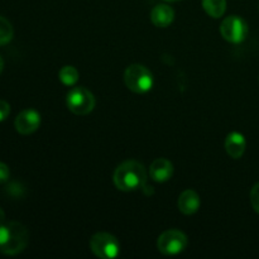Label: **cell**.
Wrapping results in <instances>:
<instances>
[{"mask_svg": "<svg viewBox=\"0 0 259 259\" xmlns=\"http://www.w3.org/2000/svg\"><path fill=\"white\" fill-rule=\"evenodd\" d=\"M29 234L27 228L18 222L0 225V253L17 255L27 248Z\"/></svg>", "mask_w": 259, "mask_h": 259, "instance_id": "cell-1", "label": "cell"}, {"mask_svg": "<svg viewBox=\"0 0 259 259\" xmlns=\"http://www.w3.org/2000/svg\"><path fill=\"white\" fill-rule=\"evenodd\" d=\"M146 181V168L137 161L123 162L114 172V184L121 191H133L143 187Z\"/></svg>", "mask_w": 259, "mask_h": 259, "instance_id": "cell-2", "label": "cell"}, {"mask_svg": "<svg viewBox=\"0 0 259 259\" xmlns=\"http://www.w3.org/2000/svg\"><path fill=\"white\" fill-rule=\"evenodd\" d=\"M124 82L126 88L136 94H146L153 86V75L144 66L131 65L124 72Z\"/></svg>", "mask_w": 259, "mask_h": 259, "instance_id": "cell-3", "label": "cell"}, {"mask_svg": "<svg viewBox=\"0 0 259 259\" xmlns=\"http://www.w3.org/2000/svg\"><path fill=\"white\" fill-rule=\"evenodd\" d=\"M90 249L96 257L111 259L118 257L120 245L118 239L109 233H96L90 239Z\"/></svg>", "mask_w": 259, "mask_h": 259, "instance_id": "cell-4", "label": "cell"}, {"mask_svg": "<svg viewBox=\"0 0 259 259\" xmlns=\"http://www.w3.org/2000/svg\"><path fill=\"white\" fill-rule=\"evenodd\" d=\"M67 108L76 115H88L95 108L93 93L85 88H73L67 94Z\"/></svg>", "mask_w": 259, "mask_h": 259, "instance_id": "cell-5", "label": "cell"}, {"mask_svg": "<svg viewBox=\"0 0 259 259\" xmlns=\"http://www.w3.org/2000/svg\"><path fill=\"white\" fill-rule=\"evenodd\" d=\"M187 237L180 230H167L162 233L157 242V248L164 255H176L187 247Z\"/></svg>", "mask_w": 259, "mask_h": 259, "instance_id": "cell-6", "label": "cell"}, {"mask_svg": "<svg viewBox=\"0 0 259 259\" xmlns=\"http://www.w3.org/2000/svg\"><path fill=\"white\" fill-rule=\"evenodd\" d=\"M220 33L230 43H242L248 35V24L238 15H232L223 20Z\"/></svg>", "mask_w": 259, "mask_h": 259, "instance_id": "cell-7", "label": "cell"}, {"mask_svg": "<svg viewBox=\"0 0 259 259\" xmlns=\"http://www.w3.org/2000/svg\"><path fill=\"white\" fill-rule=\"evenodd\" d=\"M39 125L40 115L38 111L33 110V109L23 110L22 113L18 114L14 121V126L17 129V132L23 134V136H29V134L34 133L39 128Z\"/></svg>", "mask_w": 259, "mask_h": 259, "instance_id": "cell-8", "label": "cell"}, {"mask_svg": "<svg viewBox=\"0 0 259 259\" xmlns=\"http://www.w3.org/2000/svg\"><path fill=\"white\" fill-rule=\"evenodd\" d=\"M149 174L156 182H166L174 175V164L166 158H157L151 164Z\"/></svg>", "mask_w": 259, "mask_h": 259, "instance_id": "cell-9", "label": "cell"}, {"mask_svg": "<svg viewBox=\"0 0 259 259\" xmlns=\"http://www.w3.org/2000/svg\"><path fill=\"white\" fill-rule=\"evenodd\" d=\"M175 12L171 7L166 4H159L152 9L151 20L156 27L166 28L174 22Z\"/></svg>", "mask_w": 259, "mask_h": 259, "instance_id": "cell-10", "label": "cell"}, {"mask_svg": "<svg viewBox=\"0 0 259 259\" xmlns=\"http://www.w3.org/2000/svg\"><path fill=\"white\" fill-rule=\"evenodd\" d=\"M245 147H247V142L243 134L238 133V132H233L227 137L225 141V149H227L228 154L232 158L238 159L244 154Z\"/></svg>", "mask_w": 259, "mask_h": 259, "instance_id": "cell-11", "label": "cell"}, {"mask_svg": "<svg viewBox=\"0 0 259 259\" xmlns=\"http://www.w3.org/2000/svg\"><path fill=\"white\" fill-rule=\"evenodd\" d=\"M200 196L194 190H186L179 197V209L182 214L192 215L199 210Z\"/></svg>", "mask_w": 259, "mask_h": 259, "instance_id": "cell-12", "label": "cell"}, {"mask_svg": "<svg viewBox=\"0 0 259 259\" xmlns=\"http://www.w3.org/2000/svg\"><path fill=\"white\" fill-rule=\"evenodd\" d=\"M205 12L212 18H220L227 10V0H202Z\"/></svg>", "mask_w": 259, "mask_h": 259, "instance_id": "cell-13", "label": "cell"}, {"mask_svg": "<svg viewBox=\"0 0 259 259\" xmlns=\"http://www.w3.org/2000/svg\"><path fill=\"white\" fill-rule=\"evenodd\" d=\"M58 77L62 81L63 85L73 86L78 80V72L73 66H63L60 70Z\"/></svg>", "mask_w": 259, "mask_h": 259, "instance_id": "cell-14", "label": "cell"}, {"mask_svg": "<svg viewBox=\"0 0 259 259\" xmlns=\"http://www.w3.org/2000/svg\"><path fill=\"white\" fill-rule=\"evenodd\" d=\"M14 29L7 18L0 15V46L8 45L13 39Z\"/></svg>", "mask_w": 259, "mask_h": 259, "instance_id": "cell-15", "label": "cell"}, {"mask_svg": "<svg viewBox=\"0 0 259 259\" xmlns=\"http://www.w3.org/2000/svg\"><path fill=\"white\" fill-rule=\"evenodd\" d=\"M250 202H252L253 209L259 214V182L250 190Z\"/></svg>", "mask_w": 259, "mask_h": 259, "instance_id": "cell-16", "label": "cell"}, {"mask_svg": "<svg viewBox=\"0 0 259 259\" xmlns=\"http://www.w3.org/2000/svg\"><path fill=\"white\" fill-rule=\"evenodd\" d=\"M10 114V105L5 100H0V121H4Z\"/></svg>", "mask_w": 259, "mask_h": 259, "instance_id": "cell-17", "label": "cell"}, {"mask_svg": "<svg viewBox=\"0 0 259 259\" xmlns=\"http://www.w3.org/2000/svg\"><path fill=\"white\" fill-rule=\"evenodd\" d=\"M10 177V171H9V167L7 166L5 163L0 162V184H4L9 180Z\"/></svg>", "mask_w": 259, "mask_h": 259, "instance_id": "cell-18", "label": "cell"}, {"mask_svg": "<svg viewBox=\"0 0 259 259\" xmlns=\"http://www.w3.org/2000/svg\"><path fill=\"white\" fill-rule=\"evenodd\" d=\"M5 223V212L3 211V209L0 207V225H3Z\"/></svg>", "mask_w": 259, "mask_h": 259, "instance_id": "cell-19", "label": "cell"}, {"mask_svg": "<svg viewBox=\"0 0 259 259\" xmlns=\"http://www.w3.org/2000/svg\"><path fill=\"white\" fill-rule=\"evenodd\" d=\"M3 70H4V60H3L2 56H0V73L3 72Z\"/></svg>", "mask_w": 259, "mask_h": 259, "instance_id": "cell-20", "label": "cell"}, {"mask_svg": "<svg viewBox=\"0 0 259 259\" xmlns=\"http://www.w3.org/2000/svg\"><path fill=\"white\" fill-rule=\"evenodd\" d=\"M166 2H171V3H175V2H180V0H166Z\"/></svg>", "mask_w": 259, "mask_h": 259, "instance_id": "cell-21", "label": "cell"}]
</instances>
